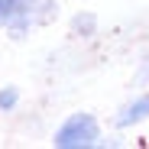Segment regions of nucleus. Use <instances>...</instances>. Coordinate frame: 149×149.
<instances>
[{"mask_svg":"<svg viewBox=\"0 0 149 149\" xmlns=\"http://www.w3.org/2000/svg\"><path fill=\"white\" fill-rule=\"evenodd\" d=\"M94 139H97V120L91 113L68 117L58 127V133H55V146L58 149H88V146H94Z\"/></svg>","mask_w":149,"mask_h":149,"instance_id":"1","label":"nucleus"},{"mask_svg":"<svg viewBox=\"0 0 149 149\" xmlns=\"http://www.w3.org/2000/svg\"><path fill=\"white\" fill-rule=\"evenodd\" d=\"M146 117H149V94H143L139 101H133L127 110L117 117V127L127 130V127H133V123H139V120H146Z\"/></svg>","mask_w":149,"mask_h":149,"instance_id":"2","label":"nucleus"},{"mask_svg":"<svg viewBox=\"0 0 149 149\" xmlns=\"http://www.w3.org/2000/svg\"><path fill=\"white\" fill-rule=\"evenodd\" d=\"M16 107V91L7 88V91H0V110H13Z\"/></svg>","mask_w":149,"mask_h":149,"instance_id":"3","label":"nucleus"}]
</instances>
